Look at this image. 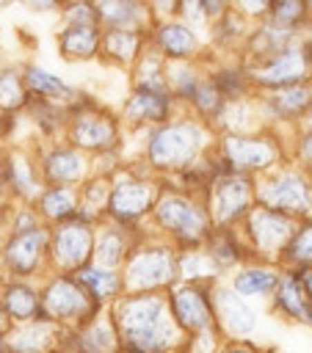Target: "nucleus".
I'll list each match as a JSON object with an SVG mask.
<instances>
[{
    "label": "nucleus",
    "instance_id": "1",
    "mask_svg": "<svg viewBox=\"0 0 312 353\" xmlns=\"http://www.w3.org/2000/svg\"><path fill=\"white\" fill-rule=\"evenodd\" d=\"M124 353H163L174 342V328L166 317V303L157 295L138 292L127 298L116 312Z\"/></svg>",
    "mask_w": 312,
    "mask_h": 353
},
{
    "label": "nucleus",
    "instance_id": "2",
    "mask_svg": "<svg viewBox=\"0 0 312 353\" xmlns=\"http://www.w3.org/2000/svg\"><path fill=\"white\" fill-rule=\"evenodd\" d=\"M174 279V256L168 248L149 245L141 248L138 254L130 256L127 273H124V287L130 292H152Z\"/></svg>",
    "mask_w": 312,
    "mask_h": 353
},
{
    "label": "nucleus",
    "instance_id": "3",
    "mask_svg": "<svg viewBox=\"0 0 312 353\" xmlns=\"http://www.w3.org/2000/svg\"><path fill=\"white\" fill-rule=\"evenodd\" d=\"M88 223L91 221H86L80 212L58 223L50 245H52V256H55L61 270H72L75 273L88 262V256L94 251V237H91Z\"/></svg>",
    "mask_w": 312,
    "mask_h": 353
},
{
    "label": "nucleus",
    "instance_id": "4",
    "mask_svg": "<svg viewBox=\"0 0 312 353\" xmlns=\"http://www.w3.org/2000/svg\"><path fill=\"white\" fill-rule=\"evenodd\" d=\"M41 314L47 320H88L94 314V301L69 276L55 279L41 295Z\"/></svg>",
    "mask_w": 312,
    "mask_h": 353
},
{
    "label": "nucleus",
    "instance_id": "5",
    "mask_svg": "<svg viewBox=\"0 0 312 353\" xmlns=\"http://www.w3.org/2000/svg\"><path fill=\"white\" fill-rule=\"evenodd\" d=\"M199 138H202L199 127H193L188 121L163 127V130L152 132V138H149V160L157 165H182L193 157Z\"/></svg>",
    "mask_w": 312,
    "mask_h": 353
},
{
    "label": "nucleus",
    "instance_id": "6",
    "mask_svg": "<svg viewBox=\"0 0 312 353\" xmlns=\"http://www.w3.org/2000/svg\"><path fill=\"white\" fill-rule=\"evenodd\" d=\"M47 245H50V234L41 226L28 232H14L3 248V262L14 276H30L41 265Z\"/></svg>",
    "mask_w": 312,
    "mask_h": 353
},
{
    "label": "nucleus",
    "instance_id": "7",
    "mask_svg": "<svg viewBox=\"0 0 312 353\" xmlns=\"http://www.w3.org/2000/svg\"><path fill=\"white\" fill-rule=\"evenodd\" d=\"M152 204H155V185L146 179H127V182L116 185L108 196V212H113V218L119 223L135 221Z\"/></svg>",
    "mask_w": 312,
    "mask_h": 353
},
{
    "label": "nucleus",
    "instance_id": "8",
    "mask_svg": "<svg viewBox=\"0 0 312 353\" xmlns=\"http://www.w3.org/2000/svg\"><path fill=\"white\" fill-rule=\"evenodd\" d=\"M157 221L174 234L188 237V240H196L202 234V215L182 196H163L157 201Z\"/></svg>",
    "mask_w": 312,
    "mask_h": 353
},
{
    "label": "nucleus",
    "instance_id": "9",
    "mask_svg": "<svg viewBox=\"0 0 312 353\" xmlns=\"http://www.w3.org/2000/svg\"><path fill=\"white\" fill-rule=\"evenodd\" d=\"M52 342H55L52 320H47L44 314L25 323L22 328L6 331V350L8 353H44Z\"/></svg>",
    "mask_w": 312,
    "mask_h": 353
},
{
    "label": "nucleus",
    "instance_id": "10",
    "mask_svg": "<svg viewBox=\"0 0 312 353\" xmlns=\"http://www.w3.org/2000/svg\"><path fill=\"white\" fill-rule=\"evenodd\" d=\"M0 306H3L6 317L8 320H17V323H30V320L41 317V298L25 281L6 284L3 292H0Z\"/></svg>",
    "mask_w": 312,
    "mask_h": 353
},
{
    "label": "nucleus",
    "instance_id": "11",
    "mask_svg": "<svg viewBox=\"0 0 312 353\" xmlns=\"http://www.w3.org/2000/svg\"><path fill=\"white\" fill-rule=\"evenodd\" d=\"M171 314L174 320L188 331H202L210 320L207 301L199 292V287H179L171 295Z\"/></svg>",
    "mask_w": 312,
    "mask_h": 353
},
{
    "label": "nucleus",
    "instance_id": "12",
    "mask_svg": "<svg viewBox=\"0 0 312 353\" xmlns=\"http://www.w3.org/2000/svg\"><path fill=\"white\" fill-rule=\"evenodd\" d=\"M41 174L44 179L55 182V185H72L77 179H83L86 174V157L75 149H52L44 163H41Z\"/></svg>",
    "mask_w": 312,
    "mask_h": 353
},
{
    "label": "nucleus",
    "instance_id": "13",
    "mask_svg": "<svg viewBox=\"0 0 312 353\" xmlns=\"http://www.w3.org/2000/svg\"><path fill=\"white\" fill-rule=\"evenodd\" d=\"M72 138L83 149H108L116 141V127H113V121L108 116L80 113L75 127H72Z\"/></svg>",
    "mask_w": 312,
    "mask_h": 353
},
{
    "label": "nucleus",
    "instance_id": "14",
    "mask_svg": "<svg viewBox=\"0 0 312 353\" xmlns=\"http://www.w3.org/2000/svg\"><path fill=\"white\" fill-rule=\"evenodd\" d=\"M75 281L88 292L91 301H102V298H113L121 290V279L116 270H102L94 265H83L80 270H75Z\"/></svg>",
    "mask_w": 312,
    "mask_h": 353
},
{
    "label": "nucleus",
    "instance_id": "15",
    "mask_svg": "<svg viewBox=\"0 0 312 353\" xmlns=\"http://www.w3.org/2000/svg\"><path fill=\"white\" fill-rule=\"evenodd\" d=\"M77 350L80 353H113L116 350V331L113 323L105 317H88L77 336Z\"/></svg>",
    "mask_w": 312,
    "mask_h": 353
},
{
    "label": "nucleus",
    "instance_id": "16",
    "mask_svg": "<svg viewBox=\"0 0 312 353\" xmlns=\"http://www.w3.org/2000/svg\"><path fill=\"white\" fill-rule=\"evenodd\" d=\"M22 83H25V91L36 94L39 99H66L72 94V88L61 77H55L41 66H28L22 72Z\"/></svg>",
    "mask_w": 312,
    "mask_h": 353
},
{
    "label": "nucleus",
    "instance_id": "17",
    "mask_svg": "<svg viewBox=\"0 0 312 353\" xmlns=\"http://www.w3.org/2000/svg\"><path fill=\"white\" fill-rule=\"evenodd\" d=\"M94 8H97V22H105L110 30H133L144 14V8L130 0H110Z\"/></svg>",
    "mask_w": 312,
    "mask_h": 353
},
{
    "label": "nucleus",
    "instance_id": "18",
    "mask_svg": "<svg viewBox=\"0 0 312 353\" xmlns=\"http://www.w3.org/2000/svg\"><path fill=\"white\" fill-rule=\"evenodd\" d=\"M58 47L66 58H91L99 50L97 28H64L58 33Z\"/></svg>",
    "mask_w": 312,
    "mask_h": 353
},
{
    "label": "nucleus",
    "instance_id": "19",
    "mask_svg": "<svg viewBox=\"0 0 312 353\" xmlns=\"http://www.w3.org/2000/svg\"><path fill=\"white\" fill-rule=\"evenodd\" d=\"M39 210L44 218L50 221H66L72 215H77V199H75V190L72 188H64V185H55L50 190L41 193L39 199Z\"/></svg>",
    "mask_w": 312,
    "mask_h": 353
},
{
    "label": "nucleus",
    "instance_id": "20",
    "mask_svg": "<svg viewBox=\"0 0 312 353\" xmlns=\"http://www.w3.org/2000/svg\"><path fill=\"white\" fill-rule=\"evenodd\" d=\"M127 116L138 121H160L168 116V97L155 91H135L127 102Z\"/></svg>",
    "mask_w": 312,
    "mask_h": 353
},
{
    "label": "nucleus",
    "instance_id": "21",
    "mask_svg": "<svg viewBox=\"0 0 312 353\" xmlns=\"http://www.w3.org/2000/svg\"><path fill=\"white\" fill-rule=\"evenodd\" d=\"M91 254H94V259H97L94 268L116 270L119 262H121L124 254H127V243H124V237H121L119 229H105V232L99 234V240L94 243V251H91Z\"/></svg>",
    "mask_w": 312,
    "mask_h": 353
},
{
    "label": "nucleus",
    "instance_id": "22",
    "mask_svg": "<svg viewBox=\"0 0 312 353\" xmlns=\"http://www.w3.org/2000/svg\"><path fill=\"white\" fill-rule=\"evenodd\" d=\"M157 44H160L163 52H168L174 58H182V55H191L196 50V36L179 22H166L157 30Z\"/></svg>",
    "mask_w": 312,
    "mask_h": 353
},
{
    "label": "nucleus",
    "instance_id": "23",
    "mask_svg": "<svg viewBox=\"0 0 312 353\" xmlns=\"http://www.w3.org/2000/svg\"><path fill=\"white\" fill-rule=\"evenodd\" d=\"M28 102L22 74L17 69H0V116L17 113Z\"/></svg>",
    "mask_w": 312,
    "mask_h": 353
},
{
    "label": "nucleus",
    "instance_id": "24",
    "mask_svg": "<svg viewBox=\"0 0 312 353\" xmlns=\"http://www.w3.org/2000/svg\"><path fill=\"white\" fill-rule=\"evenodd\" d=\"M306 199H309V190L301 179L284 176V179H276L271 185V201L279 207H304Z\"/></svg>",
    "mask_w": 312,
    "mask_h": 353
},
{
    "label": "nucleus",
    "instance_id": "25",
    "mask_svg": "<svg viewBox=\"0 0 312 353\" xmlns=\"http://www.w3.org/2000/svg\"><path fill=\"white\" fill-rule=\"evenodd\" d=\"M138 33L135 30H108L105 36V52L119 61H133L138 55Z\"/></svg>",
    "mask_w": 312,
    "mask_h": 353
},
{
    "label": "nucleus",
    "instance_id": "26",
    "mask_svg": "<svg viewBox=\"0 0 312 353\" xmlns=\"http://www.w3.org/2000/svg\"><path fill=\"white\" fill-rule=\"evenodd\" d=\"M226 146H229V157L235 160V163H248V165H260V163H265L271 154H268V149L262 146V143H257V141H243V138H229L226 141Z\"/></svg>",
    "mask_w": 312,
    "mask_h": 353
},
{
    "label": "nucleus",
    "instance_id": "27",
    "mask_svg": "<svg viewBox=\"0 0 312 353\" xmlns=\"http://www.w3.org/2000/svg\"><path fill=\"white\" fill-rule=\"evenodd\" d=\"M218 301H221V306H224V317L229 320V325H232L235 331L246 334V331L254 325L251 312H248L240 301H235V295H232V292H221V295H218Z\"/></svg>",
    "mask_w": 312,
    "mask_h": 353
},
{
    "label": "nucleus",
    "instance_id": "28",
    "mask_svg": "<svg viewBox=\"0 0 312 353\" xmlns=\"http://www.w3.org/2000/svg\"><path fill=\"white\" fill-rule=\"evenodd\" d=\"M243 196H246L243 182H240V185H237L235 179H232V182H224L221 190H218V215H221V218H232V215L243 207Z\"/></svg>",
    "mask_w": 312,
    "mask_h": 353
},
{
    "label": "nucleus",
    "instance_id": "29",
    "mask_svg": "<svg viewBox=\"0 0 312 353\" xmlns=\"http://www.w3.org/2000/svg\"><path fill=\"white\" fill-rule=\"evenodd\" d=\"M273 281H276V279H273V273H268V270H246V273L237 276L235 290H237V292H246V295H257V292L271 290Z\"/></svg>",
    "mask_w": 312,
    "mask_h": 353
},
{
    "label": "nucleus",
    "instance_id": "30",
    "mask_svg": "<svg viewBox=\"0 0 312 353\" xmlns=\"http://www.w3.org/2000/svg\"><path fill=\"white\" fill-rule=\"evenodd\" d=\"M301 58L298 55H293V52H284L282 58H279V63H276V69H271L265 77L271 80V83H287V80H295V77H301Z\"/></svg>",
    "mask_w": 312,
    "mask_h": 353
},
{
    "label": "nucleus",
    "instance_id": "31",
    "mask_svg": "<svg viewBox=\"0 0 312 353\" xmlns=\"http://www.w3.org/2000/svg\"><path fill=\"white\" fill-rule=\"evenodd\" d=\"M279 303H282L287 312H293V314H304V303H301V295H298L295 281H284L282 295H279Z\"/></svg>",
    "mask_w": 312,
    "mask_h": 353
},
{
    "label": "nucleus",
    "instance_id": "32",
    "mask_svg": "<svg viewBox=\"0 0 312 353\" xmlns=\"http://www.w3.org/2000/svg\"><path fill=\"white\" fill-rule=\"evenodd\" d=\"M295 254L298 256H312V226L301 232V237L295 243Z\"/></svg>",
    "mask_w": 312,
    "mask_h": 353
},
{
    "label": "nucleus",
    "instance_id": "33",
    "mask_svg": "<svg viewBox=\"0 0 312 353\" xmlns=\"http://www.w3.org/2000/svg\"><path fill=\"white\" fill-rule=\"evenodd\" d=\"M301 281H304V287H306V295L312 298V268H306V270L301 273Z\"/></svg>",
    "mask_w": 312,
    "mask_h": 353
},
{
    "label": "nucleus",
    "instance_id": "34",
    "mask_svg": "<svg viewBox=\"0 0 312 353\" xmlns=\"http://www.w3.org/2000/svg\"><path fill=\"white\" fill-rule=\"evenodd\" d=\"M6 331H8V317H6V312L0 306V334H6Z\"/></svg>",
    "mask_w": 312,
    "mask_h": 353
},
{
    "label": "nucleus",
    "instance_id": "35",
    "mask_svg": "<svg viewBox=\"0 0 312 353\" xmlns=\"http://www.w3.org/2000/svg\"><path fill=\"white\" fill-rule=\"evenodd\" d=\"M304 149H306V154H309V157H312V135H309V138H306V143H304Z\"/></svg>",
    "mask_w": 312,
    "mask_h": 353
},
{
    "label": "nucleus",
    "instance_id": "36",
    "mask_svg": "<svg viewBox=\"0 0 312 353\" xmlns=\"http://www.w3.org/2000/svg\"><path fill=\"white\" fill-rule=\"evenodd\" d=\"M0 353H6V334H0Z\"/></svg>",
    "mask_w": 312,
    "mask_h": 353
},
{
    "label": "nucleus",
    "instance_id": "37",
    "mask_svg": "<svg viewBox=\"0 0 312 353\" xmlns=\"http://www.w3.org/2000/svg\"><path fill=\"white\" fill-rule=\"evenodd\" d=\"M229 353H248V350H229Z\"/></svg>",
    "mask_w": 312,
    "mask_h": 353
},
{
    "label": "nucleus",
    "instance_id": "38",
    "mask_svg": "<svg viewBox=\"0 0 312 353\" xmlns=\"http://www.w3.org/2000/svg\"><path fill=\"white\" fill-rule=\"evenodd\" d=\"M0 69H3V52H0Z\"/></svg>",
    "mask_w": 312,
    "mask_h": 353
},
{
    "label": "nucleus",
    "instance_id": "39",
    "mask_svg": "<svg viewBox=\"0 0 312 353\" xmlns=\"http://www.w3.org/2000/svg\"><path fill=\"white\" fill-rule=\"evenodd\" d=\"M0 201H3V185H0Z\"/></svg>",
    "mask_w": 312,
    "mask_h": 353
},
{
    "label": "nucleus",
    "instance_id": "40",
    "mask_svg": "<svg viewBox=\"0 0 312 353\" xmlns=\"http://www.w3.org/2000/svg\"><path fill=\"white\" fill-rule=\"evenodd\" d=\"M6 353H8V350H6Z\"/></svg>",
    "mask_w": 312,
    "mask_h": 353
}]
</instances>
